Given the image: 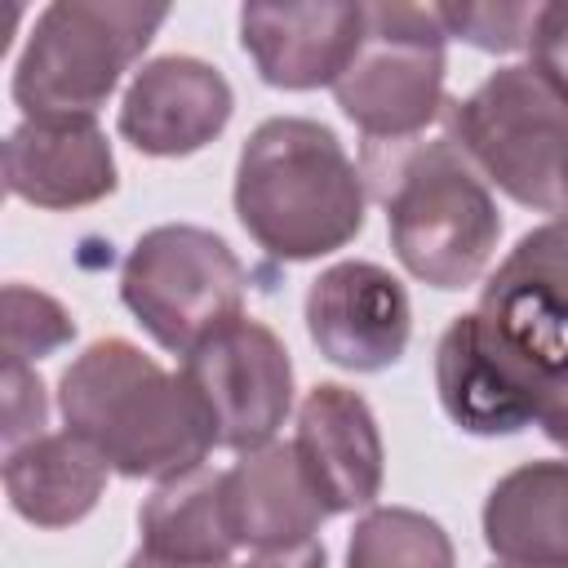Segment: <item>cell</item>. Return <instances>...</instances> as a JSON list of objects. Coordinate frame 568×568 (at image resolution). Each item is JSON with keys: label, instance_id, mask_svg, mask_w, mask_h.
<instances>
[{"label": "cell", "instance_id": "cell-1", "mask_svg": "<svg viewBox=\"0 0 568 568\" xmlns=\"http://www.w3.org/2000/svg\"><path fill=\"white\" fill-rule=\"evenodd\" d=\"M67 430L89 439L124 479H173L217 448L182 373H169L124 337L89 342L58 377Z\"/></svg>", "mask_w": 568, "mask_h": 568}, {"label": "cell", "instance_id": "cell-2", "mask_svg": "<svg viewBox=\"0 0 568 568\" xmlns=\"http://www.w3.org/2000/svg\"><path fill=\"white\" fill-rule=\"evenodd\" d=\"M235 217L275 262H315L364 231L368 186L337 133L311 115L262 120L235 160Z\"/></svg>", "mask_w": 568, "mask_h": 568}, {"label": "cell", "instance_id": "cell-3", "mask_svg": "<svg viewBox=\"0 0 568 568\" xmlns=\"http://www.w3.org/2000/svg\"><path fill=\"white\" fill-rule=\"evenodd\" d=\"M359 173L386 209L399 266L430 288H466L497 253L501 213L493 186L448 138L364 142Z\"/></svg>", "mask_w": 568, "mask_h": 568}, {"label": "cell", "instance_id": "cell-4", "mask_svg": "<svg viewBox=\"0 0 568 568\" xmlns=\"http://www.w3.org/2000/svg\"><path fill=\"white\" fill-rule=\"evenodd\" d=\"M444 129L488 186L568 217V84L546 67H497L466 98L444 102Z\"/></svg>", "mask_w": 568, "mask_h": 568}, {"label": "cell", "instance_id": "cell-5", "mask_svg": "<svg viewBox=\"0 0 568 568\" xmlns=\"http://www.w3.org/2000/svg\"><path fill=\"white\" fill-rule=\"evenodd\" d=\"M169 22V4L138 0H53L13 67V102L27 120L98 115L124 71Z\"/></svg>", "mask_w": 568, "mask_h": 568}, {"label": "cell", "instance_id": "cell-6", "mask_svg": "<svg viewBox=\"0 0 568 568\" xmlns=\"http://www.w3.org/2000/svg\"><path fill=\"white\" fill-rule=\"evenodd\" d=\"M444 71L448 31L435 4L377 0L364 4V31L333 98L364 142H413L444 120Z\"/></svg>", "mask_w": 568, "mask_h": 568}, {"label": "cell", "instance_id": "cell-7", "mask_svg": "<svg viewBox=\"0 0 568 568\" xmlns=\"http://www.w3.org/2000/svg\"><path fill=\"white\" fill-rule=\"evenodd\" d=\"M244 293L248 271L235 248L191 222L142 231L120 266V302L173 355H191L209 333L244 315Z\"/></svg>", "mask_w": 568, "mask_h": 568}, {"label": "cell", "instance_id": "cell-8", "mask_svg": "<svg viewBox=\"0 0 568 568\" xmlns=\"http://www.w3.org/2000/svg\"><path fill=\"white\" fill-rule=\"evenodd\" d=\"M182 377L195 390L217 448L248 453L275 439L293 408V359L275 328L235 315L182 355Z\"/></svg>", "mask_w": 568, "mask_h": 568}, {"label": "cell", "instance_id": "cell-9", "mask_svg": "<svg viewBox=\"0 0 568 568\" xmlns=\"http://www.w3.org/2000/svg\"><path fill=\"white\" fill-rule=\"evenodd\" d=\"M479 320L532 368L568 364V217L519 235L479 293Z\"/></svg>", "mask_w": 568, "mask_h": 568}, {"label": "cell", "instance_id": "cell-10", "mask_svg": "<svg viewBox=\"0 0 568 568\" xmlns=\"http://www.w3.org/2000/svg\"><path fill=\"white\" fill-rule=\"evenodd\" d=\"M302 315L320 355L351 373H382L399 364L413 337V302L404 284L364 257L320 271L306 288Z\"/></svg>", "mask_w": 568, "mask_h": 568}, {"label": "cell", "instance_id": "cell-11", "mask_svg": "<svg viewBox=\"0 0 568 568\" xmlns=\"http://www.w3.org/2000/svg\"><path fill=\"white\" fill-rule=\"evenodd\" d=\"M546 368L519 359L479 311L457 315L435 346V390L444 413L466 435H519L537 422V399L546 386Z\"/></svg>", "mask_w": 568, "mask_h": 568}, {"label": "cell", "instance_id": "cell-12", "mask_svg": "<svg viewBox=\"0 0 568 568\" xmlns=\"http://www.w3.org/2000/svg\"><path fill=\"white\" fill-rule=\"evenodd\" d=\"M235 111L231 80L191 53H164L133 71L120 98V138L142 155L178 160L209 146Z\"/></svg>", "mask_w": 568, "mask_h": 568}, {"label": "cell", "instance_id": "cell-13", "mask_svg": "<svg viewBox=\"0 0 568 568\" xmlns=\"http://www.w3.org/2000/svg\"><path fill=\"white\" fill-rule=\"evenodd\" d=\"M293 448L328 515H346L377 501L386 475V448L377 417L359 390L337 382L311 386L297 408Z\"/></svg>", "mask_w": 568, "mask_h": 568}, {"label": "cell", "instance_id": "cell-14", "mask_svg": "<svg viewBox=\"0 0 568 568\" xmlns=\"http://www.w3.org/2000/svg\"><path fill=\"white\" fill-rule=\"evenodd\" d=\"M4 186L36 209H84L120 186L111 142L98 115L22 120L4 138Z\"/></svg>", "mask_w": 568, "mask_h": 568}, {"label": "cell", "instance_id": "cell-15", "mask_svg": "<svg viewBox=\"0 0 568 568\" xmlns=\"http://www.w3.org/2000/svg\"><path fill=\"white\" fill-rule=\"evenodd\" d=\"M364 31V4H244L240 44L271 89H333Z\"/></svg>", "mask_w": 568, "mask_h": 568}, {"label": "cell", "instance_id": "cell-16", "mask_svg": "<svg viewBox=\"0 0 568 568\" xmlns=\"http://www.w3.org/2000/svg\"><path fill=\"white\" fill-rule=\"evenodd\" d=\"M222 501L235 546L248 550L302 546L328 519V506L302 470L297 448L280 439L240 453V462L222 470Z\"/></svg>", "mask_w": 568, "mask_h": 568}, {"label": "cell", "instance_id": "cell-17", "mask_svg": "<svg viewBox=\"0 0 568 568\" xmlns=\"http://www.w3.org/2000/svg\"><path fill=\"white\" fill-rule=\"evenodd\" d=\"M106 457L75 430H44L4 453V497L36 528H71L106 493Z\"/></svg>", "mask_w": 568, "mask_h": 568}, {"label": "cell", "instance_id": "cell-18", "mask_svg": "<svg viewBox=\"0 0 568 568\" xmlns=\"http://www.w3.org/2000/svg\"><path fill=\"white\" fill-rule=\"evenodd\" d=\"M484 546L497 564L568 568V462H524L484 497Z\"/></svg>", "mask_w": 568, "mask_h": 568}, {"label": "cell", "instance_id": "cell-19", "mask_svg": "<svg viewBox=\"0 0 568 568\" xmlns=\"http://www.w3.org/2000/svg\"><path fill=\"white\" fill-rule=\"evenodd\" d=\"M138 532L151 559L178 568H231L240 550L226 524L222 501V470L195 466L186 475L164 479L138 510Z\"/></svg>", "mask_w": 568, "mask_h": 568}, {"label": "cell", "instance_id": "cell-20", "mask_svg": "<svg viewBox=\"0 0 568 568\" xmlns=\"http://www.w3.org/2000/svg\"><path fill=\"white\" fill-rule=\"evenodd\" d=\"M453 537L413 506H373L346 541V568H453Z\"/></svg>", "mask_w": 568, "mask_h": 568}, {"label": "cell", "instance_id": "cell-21", "mask_svg": "<svg viewBox=\"0 0 568 568\" xmlns=\"http://www.w3.org/2000/svg\"><path fill=\"white\" fill-rule=\"evenodd\" d=\"M75 337L67 306L40 288L4 284V364H31Z\"/></svg>", "mask_w": 568, "mask_h": 568}, {"label": "cell", "instance_id": "cell-22", "mask_svg": "<svg viewBox=\"0 0 568 568\" xmlns=\"http://www.w3.org/2000/svg\"><path fill=\"white\" fill-rule=\"evenodd\" d=\"M448 40H466L484 53H519L532 44L541 4H435Z\"/></svg>", "mask_w": 568, "mask_h": 568}, {"label": "cell", "instance_id": "cell-23", "mask_svg": "<svg viewBox=\"0 0 568 568\" xmlns=\"http://www.w3.org/2000/svg\"><path fill=\"white\" fill-rule=\"evenodd\" d=\"M44 417H49L44 382L27 364H4V453L44 435Z\"/></svg>", "mask_w": 568, "mask_h": 568}, {"label": "cell", "instance_id": "cell-24", "mask_svg": "<svg viewBox=\"0 0 568 568\" xmlns=\"http://www.w3.org/2000/svg\"><path fill=\"white\" fill-rule=\"evenodd\" d=\"M532 62L546 67L555 80L568 84V4H541L537 31H532Z\"/></svg>", "mask_w": 568, "mask_h": 568}, {"label": "cell", "instance_id": "cell-25", "mask_svg": "<svg viewBox=\"0 0 568 568\" xmlns=\"http://www.w3.org/2000/svg\"><path fill=\"white\" fill-rule=\"evenodd\" d=\"M537 426L546 430L550 444H559L568 453V364L546 377L541 399H537Z\"/></svg>", "mask_w": 568, "mask_h": 568}, {"label": "cell", "instance_id": "cell-26", "mask_svg": "<svg viewBox=\"0 0 568 568\" xmlns=\"http://www.w3.org/2000/svg\"><path fill=\"white\" fill-rule=\"evenodd\" d=\"M235 568H328V555L324 546L311 537L302 546H284V550H257L253 559L235 564Z\"/></svg>", "mask_w": 568, "mask_h": 568}, {"label": "cell", "instance_id": "cell-27", "mask_svg": "<svg viewBox=\"0 0 568 568\" xmlns=\"http://www.w3.org/2000/svg\"><path fill=\"white\" fill-rule=\"evenodd\" d=\"M124 568H178V564H160V559H151V555H146V550H133V555H129V564H124ZM231 568H235V564H231Z\"/></svg>", "mask_w": 568, "mask_h": 568}, {"label": "cell", "instance_id": "cell-28", "mask_svg": "<svg viewBox=\"0 0 568 568\" xmlns=\"http://www.w3.org/2000/svg\"><path fill=\"white\" fill-rule=\"evenodd\" d=\"M493 568H519V564H493Z\"/></svg>", "mask_w": 568, "mask_h": 568}]
</instances>
